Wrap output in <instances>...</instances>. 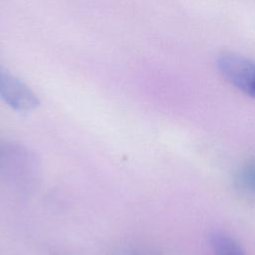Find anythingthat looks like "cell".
I'll list each match as a JSON object with an SVG mask.
<instances>
[{
    "instance_id": "6da1fadb",
    "label": "cell",
    "mask_w": 255,
    "mask_h": 255,
    "mask_svg": "<svg viewBox=\"0 0 255 255\" xmlns=\"http://www.w3.org/2000/svg\"><path fill=\"white\" fill-rule=\"evenodd\" d=\"M217 67L232 86L252 97L255 86L254 62L243 56L228 53L218 57Z\"/></svg>"
},
{
    "instance_id": "7a4b0ae2",
    "label": "cell",
    "mask_w": 255,
    "mask_h": 255,
    "mask_svg": "<svg viewBox=\"0 0 255 255\" xmlns=\"http://www.w3.org/2000/svg\"><path fill=\"white\" fill-rule=\"evenodd\" d=\"M0 97L19 112H29L39 105V99L26 84L3 71L0 72Z\"/></svg>"
},
{
    "instance_id": "3957f363",
    "label": "cell",
    "mask_w": 255,
    "mask_h": 255,
    "mask_svg": "<svg viewBox=\"0 0 255 255\" xmlns=\"http://www.w3.org/2000/svg\"><path fill=\"white\" fill-rule=\"evenodd\" d=\"M211 246L215 255H245L238 243L223 233H214L211 236Z\"/></svg>"
},
{
    "instance_id": "277c9868",
    "label": "cell",
    "mask_w": 255,
    "mask_h": 255,
    "mask_svg": "<svg viewBox=\"0 0 255 255\" xmlns=\"http://www.w3.org/2000/svg\"><path fill=\"white\" fill-rule=\"evenodd\" d=\"M238 181L242 188L255 193V163L246 165L238 174Z\"/></svg>"
},
{
    "instance_id": "5b68a950",
    "label": "cell",
    "mask_w": 255,
    "mask_h": 255,
    "mask_svg": "<svg viewBox=\"0 0 255 255\" xmlns=\"http://www.w3.org/2000/svg\"><path fill=\"white\" fill-rule=\"evenodd\" d=\"M252 98L255 99V86H254V90H253V94H252Z\"/></svg>"
},
{
    "instance_id": "8992f818",
    "label": "cell",
    "mask_w": 255,
    "mask_h": 255,
    "mask_svg": "<svg viewBox=\"0 0 255 255\" xmlns=\"http://www.w3.org/2000/svg\"><path fill=\"white\" fill-rule=\"evenodd\" d=\"M1 71H2V70H1V69H0V72H1Z\"/></svg>"
}]
</instances>
